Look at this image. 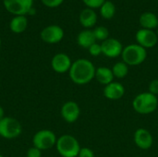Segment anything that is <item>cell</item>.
<instances>
[{"label":"cell","mask_w":158,"mask_h":157,"mask_svg":"<svg viewBox=\"0 0 158 157\" xmlns=\"http://www.w3.org/2000/svg\"><path fill=\"white\" fill-rule=\"evenodd\" d=\"M57 138L50 130H41L32 137V144L41 151H46L56 146Z\"/></svg>","instance_id":"cell-6"},{"label":"cell","mask_w":158,"mask_h":157,"mask_svg":"<svg viewBox=\"0 0 158 157\" xmlns=\"http://www.w3.org/2000/svg\"><path fill=\"white\" fill-rule=\"evenodd\" d=\"M34 13H35V9H34V8L32 7V8H31V9L30 10V12H29V15H33Z\"/></svg>","instance_id":"cell-30"},{"label":"cell","mask_w":158,"mask_h":157,"mask_svg":"<svg viewBox=\"0 0 158 157\" xmlns=\"http://www.w3.org/2000/svg\"><path fill=\"white\" fill-rule=\"evenodd\" d=\"M22 132L21 123L12 118L5 117L0 120V136L4 139L12 140L18 138Z\"/></svg>","instance_id":"cell-5"},{"label":"cell","mask_w":158,"mask_h":157,"mask_svg":"<svg viewBox=\"0 0 158 157\" xmlns=\"http://www.w3.org/2000/svg\"><path fill=\"white\" fill-rule=\"evenodd\" d=\"M140 25L143 29L155 30L158 28V17L153 12H144L140 16Z\"/></svg>","instance_id":"cell-17"},{"label":"cell","mask_w":158,"mask_h":157,"mask_svg":"<svg viewBox=\"0 0 158 157\" xmlns=\"http://www.w3.org/2000/svg\"><path fill=\"white\" fill-rule=\"evenodd\" d=\"M3 5L14 16H26L32 8L33 0H3Z\"/></svg>","instance_id":"cell-7"},{"label":"cell","mask_w":158,"mask_h":157,"mask_svg":"<svg viewBox=\"0 0 158 157\" xmlns=\"http://www.w3.org/2000/svg\"><path fill=\"white\" fill-rule=\"evenodd\" d=\"M93 31L96 39V42L97 41L104 42L109 38V31L105 26H97L93 30Z\"/></svg>","instance_id":"cell-22"},{"label":"cell","mask_w":158,"mask_h":157,"mask_svg":"<svg viewBox=\"0 0 158 157\" xmlns=\"http://www.w3.org/2000/svg\"><path fill=\"white\" fill-rule=\"evenodd\" d=\"M94 43H96V39L92 29H84L77 36V43L82 48L88 49Z\"/></svg>","instance_id":"cell-16"},{"label":"cell","mask_w":158,"mask_h":157,"mask_svg":"<svg viewBox=\"0 0 158 157\" xmlns=\"http://www.w3.org/2000/svg\"><path fill=\"white\" fill-rule=\"evenodd\" d=\"M122 61L130 66H139L147 57V51L138 43H131L123 48L121 54Z\"/></svg>","instance_id":"cell-4"},{"label":"cell","mask_w":158,"mask_h":157,"mask_svg":"<svg viewBox=\"0 0 158 157\" xmlns=\"http://www.w3.org/2000/svg\"><path fill=\"white\" fill-rule=\"evenodd\" d=\"M41 2L47 7L55 8V7H58L59 6H61L64 0H41Z\"/></svg>","instance_id":"cell-25"},{"label":"cell","mask_w":158,"mask_h":157,"mask_svg":"<svg viewBox=\"0 0 158 157\" xmlns=\"http://www.w3.org/2000/svg\"><path fill=\"white\" fill-rule=\"evenodd\" d=\"M82 2L86 6V7L95 9L100 8L101 6L106 2V0H82Z\"/></svg>","instance_id":"cell-23"},{"label":"cell","mask_w":158,"mask_h":157,"mask_svg":"<svg viewBox=\"0 0 158 157\" xmlns=\"http://www.w3.org/2000/svg\"><path fill=\"white\" fill-rule=\"evenodd\" d=\"M26 157H42V151L38 148L32 146L27 151Z\"/></svg>","instance_id":"cell-28"},{"label":"cell","mask_w":158,"mask_h":157,"mask_svg":"<svg viewBox=\"0 0 158 157\" xmlns=\"http://www.w3.org/2000/svg\"><path fill=\"white\" fill-rule=\"evenodd\" d=\"M28 27V19L26 16H14L9 22V29L14 33H21Z\"/></svg>","instance_id":"cell-19"},{"label":"cell","mask_w":158,"mask_h":157,"mask_svg":"<svg viewBox=\"0 0 158 157\" xmlns=\"http://www.w3.org/2000/svg\"><path fill=\"white\" fill-rule=\"evenodd\" d=\"M156 33H157V35H158V28H157V32H156Z\"/></svg>","instance_id":"cell-33"},{"label":"cell","mask_w":158,"mask_h":157,"mask_svg":"<svg viewBox=\"0 0 158 157\" xmlns=\"http://www.w3.org/2000/svg\"><path fill=\"white\" fill-rule=\"evenodd\" d=\"M61 117L68 123L76 122L81 115V108L79 105L74 101L66 102L61 107Z\"/></svg>","instance_id":"cell-11"},{"label":"cell","mask_w":158,"mask_h":157,"mask_svg":"<svg viewBox=\"0 0 158 157\" xmlns=\"http://www.w3.org/2000/svg\"><path fill=\"white\" fill-rule=\"evenodd\" d=\"M100 15L105 19H111L116 14V6L110 0H106V2L99 8Z\"/></svg>","instance_id":"cell-20"},{"label":"cell","mask_w":158,"mask_h":157,"mask_svg":"<svg viewBox=\"0 0 158 157\" xmlns=\"http://www.w3.org/2000/svg\"><path fill=\"white\" fill-rule=\"evenodd\" d=\"M135 39L137 43L145 49L155 47L158 43V35L155 31L143 28L137 31Z\"/></svg>","instance_id":"cell-9"},{"label":"cell","mask_w":158,"mask_h":157,"mask_svg":"<svg viewBox=\"0 0 158 157\" xmlns=\"http://www.w3.org/2000/svg\"><path fill=\"white\" fill-rule=\"evenodd\" d=\"M78 157H94V153L88 147H81Z\"/></svg>","instance_id":"cell-27"},{"label":"cell","mask_w":158,"mask_h":157,"mask_svg":"<svg viewBox=\"0 0 158 157\" xmlns=\"http://www.w3.org/2000/svg\"><path fill=\"white\" fill-rule=\"evenodd\" d=\"M5 118V111H4V108L0 105V120L3 119Z\"/></svg>","instance_id":"cell-29"},{"label":"cell","mask_w":158,"mask_h":157,"mask_svg":"<svg viewBox=\"0 0 158 157\" xmlns=\"http://www.w3.org/2000/svg\"><path fill=\"white\" fill-rule=\"evenodd\" d=\"M72 65L70 57L65 53L56 54L51 60V67L53 70L56 73H66L69 72Z\"/></svg>","instance_id":"cell-12"},{"label":"cell","mask_w":158,"mask_h":157,"mask_svg":"<svg viewBox=\"0 0 158 157\" xmlns=\"http://www.w3.org/2000/svg\"><path fill=\"white\" fill-rule=\"evenodd\" d=\"M1 43H2V41H1V38H0V47H1Z\"/></svg>","instance_id":"cell-31"},{"label":"cell","mask_w":158,"mask_h":157,"mask_svg":"<svg viewBox=\"0 0 158 157\" xmlns=\"http://www.w3.org/2000/svg\"><path fill=\"white\" fill-rule=\"evenodd\" d=\"M0 157H4V156H3V155H2L0 154Z\"/></svg>","instance_id":"cell-32"},{"label":"cell","mask_w":158,"mask_h":157,"mask_svg":"<svg viewBox=\"0 0 158 157\" xmlns=\"http://www.w3.org/2000/svg\"><path fill=\"white\" fill-rule=\"evenodd\" d=\"M97 19L98 16L94 9L88 7L82 9L79 16V21L84 29H92L94 27L97 22Z\"/></svg>","instance_id":"cell-15"},{"label":"cell","mask_w":158,"mask_h":157,"mask_svg":"<svg viewBox=\"0 0 158 157\" xmlns=\"http://www.w3.org/2000/svg\"><path fill=\"white\" fill-rule=\"evenodd\" d=\"M148 92L156 96L158 95V79L153 80L148 86Z\"/></svg>","instance_id":"cell-26"},{"label":"cell","mask_w":158,"mask_h":157,"mask_svg":"<svg viewBox=\"0 0 158 157\" xmlns=\"http://www.w3.org/2000/svg\"><path fill=\"white\" fill-rule=\"evenodd\" d=\"M102 55L109 58H116L121 56L123 45L121 42L116 38H108L101 43Z\"/></svg>","instance_id":"cell-10"},{"label":"cell","mask_w":158,"mask_h":157,"mask_svg":"<svg viewBox=\"0 0 158 157\" xmlns=\"http://www.w3.org/2000/svg\"><path fill=\"white\" fill-rule=\"evenodd\" d=\"M95 69L96 68L92 61L86 58H79L72 62L69 74L72 82L77 85H85L94 79Z\"/></svg>","instance_id":"cell-1"},{"label":"cell","mask_w":158,"mask_h":157,"mask_svg":"<svg viewBox=\"0 0 158 157\" xmlns=\"http://www.w3.org/2000/svg\"><path fill=\"white\" fill-rule=\"evenodd\" d=\"M64 35H65L64 30L59 25H56V24L46 26L42 30L40 33L41 39L44 43L50 44H54L61 42L62 39L64 38Z\"/></svg>","instance_id":"cell-8"},{"label":"cell","mask_w":158,"mask_h":157,"mask_svg":"<svg viewBox=\"0 0 158 157\" xmlns=\"http://www.w3.org/2000/svg\"><path fill=\"white\" fill-rule=\"evenodd\" d=\"M88 51H89L90 55L93 56H98L102 55L101 43H98L97 42L94 43V44H92V45L88 48Z\"/></svg>","instance_id":"cell-24"},{"label":"cell","mask_w":158,"mask_h":157,"mask_svg":"<svg viewBox=\"0 0 158 157\" xmlns=\"http://www.w3.org/2000/svg\"><path fill=\"white\" fill-rule=\"evenodd\" d=\"M111 69L114 77L118 79H124L129 73V66L123 61H118L115 63Z\"/></svg>","instance_id":"cell-21"},{"label":"cell","mask_w":158,"mask_h":157,"mask_svg":"<svg viewBox=\"0 0 158 157\" xmlns=\"http://www.w3.org/2000/svg\"><path fill=\"white\" fill-rule=\"evenodd\" d=\"M114 74L111 68L106 67H99L95 69V76L94 79L103 85H107L114 81Z\"/></svg>","instance_id":"cell-18"},{"label":"cell","mask_w":158,"mask_h":157,"mask_svg":"<svg viewBox=\"0 0 158 157\" xmlns=\"http://www.w3.org/2000/svg\"><path fill=\"white\" fill-rule=\"evenodd\" d=\"M104 96L112 101H117L121 99L125 94V88L124 86L117 81H112L111 83L107 84L104 88Z\"/></svg>","instance_id":"cell-14"},{"label":"cell","mask_w":158,"mask_h":157,"mask_svg":"<svg viewBox=\"0 0 158 157\" xmlns=\"http://www.w3.org/2000/svg\"><path fill=\"white\" fill-rule=\"evenodd\" d=\"M132 107L135 112L141 115H149L154 113L158 107L157 96L149 92L137 94L132 101Z\"/></svg>","instance_id":"cell-2"},{"label":"cell","mask_w":158,"mask_h":157,"mask_svg":"<svg viewBox=\"0 0 158 157\" xmlns=\"http://www.w3.org/2000/svg\"><path fill=\"white\" fill-rule=\"evenodd\" d=\"M56 148L62 157H78L81 147L79 141L74 136L64 134L57 139Z\"/></svg>","instance_id":"cell-3"},{"label":"cell","mask_w":158,"mask_h":157,"mask_svg":"<svg viewBox=\"0 0 158 157\" xmlns=\"http://www.w3.org/2000/svg\"><path fill=\"white\" fill-rule=\"evenodd\" d=\"M133 141L136 146L142 150L150 149L154 143V139L151 132L143 128H140L134 132Z\"/></svg>","instance_id":"cell-13"}]
</instances>
